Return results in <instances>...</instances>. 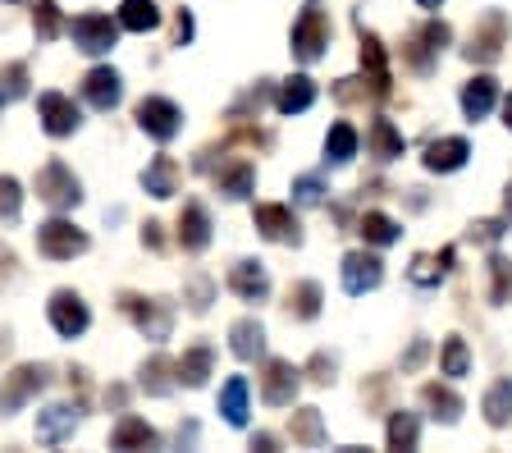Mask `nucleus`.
Instances as JSON below:
<instances>
[{
	"mask_svg": "<svg viewBox=\"0 0 512 453\" xmlns=\"http://www.w3.org/2000/svg\"><path fill=\"white\" fill-rule=\"evenodd\" d=\"M119 307L128 312V321L138 325V335L151 344H165L174 330V307L165 298H142V293H119Z\"/></svg>",
	"mask_w": 512,
	"mask_h": 453,
	"instance_id": "f257e3e1",
	"label": "nucleus"
},
{
	"mask_svg": "<svg viewBox=\"0 0 512 453\" xmlns=\"http://www.w3.org/2000/svg\"><path fill=\"white\" fill-rule=\"evenodd\" d=\"M330 14L325 10H302L298 23H293V37H288V51H293V60H302V65H316V60H325V51H330Z\"/></svg>",
	"mask_w": 512,
	"mask_h": 453,
	"instance_id": "f03ea898",
	"label": "nucleus"
},
{
	"mask_svg": "<svg viewBox=\"0 0 512 453\" xmlns=\"http://www.w3.org/2000/svg\"><path fill=\"white\" fill-rule=\"evenodd\" d=\"M37 197H42L51 211H74L83 202V184L74 179V170L64 161H46L37 170Z\"/></svg>",
	"mask_w": 512,
	"mask_h": 453,
	"instance_id": "7ed1b4c3",
	"label": "nucleus"
},
{
	"mask_svg": "<svg viewBox=\"0 0 512 453\" xmlns=\"http://www.w3.org/2000/svg\"><path fill=\"white\" fill-rule=\"evenodd\" d=\"M453 42V28H448L444 19H430V23H421L412 37L403 42V55H407V65L416 69V74H430L435 69V60L444 55V46Z\"/></svg>",
	"mask_w": 512,
	"mask_h": 453,
	"instance_id": "20e7f679",
	"label": "nucleus"
},
{
	"mask_svg": "<svg viewBox=\"0 0 512 453\" xmlns=\"http://www.w3.org/2000/svg\"><path fill=\"white\" fill-rule=\"evenodd\" d=\"M37 252H42L46 261H74V257H83L87 252V234L74 225V220L55 216V220H46V225L37 229Z\"/></svg>",
	"mask_w": 512,
	"mask_h": 453,
	"instance_id": "39448f33",
	"label": "nucleus"
},
{
	"mask_svg": "<svg viewBox=\"0 0 512 453\" xmlns=\"http://www.w3.org/2000/svg\"><path fill=\"white\" fill-rule=\"evenodd\" d=\"M503 42H508V14L490 10L476 28H471V42L462 46V55H467L471 65H494L503 55Z\"/></svg>",
	"mask_w": 512,
	"mask_h": 453,
	"instance_id": "423d86ee",
	"label": "nucleus"
},
{
	"mask_svg": "<svg viewBox=\"0 0 512 453\" xmlns=\"http://www.w3.org/2000/svg\"><path fill=\"white\" fill-rule=\"evenodd\" d=\"M133 115H138V129L156 142H174L183 133V110L170 97H142Z\"/></svg>",
	"mask_w": 512,
	"mask_h": 453,
	"instance_id": "0eeeda50",
	"label": "nucleus"
},
{
	"mask_svg": "<svg viewBox=\"0 0 512 453\" xmlns=\"http://www.w3.org/2000/svg\"><path fill=\"white\" fill-rule=\"evenodd\" d=\"M69 37H74V46L83 55H106L119 42V19H110V14H78L69 23Z\"/></svg>",
	"mask_w": 512,
	"mask_h": 453,
	"instance_id": "6e6552de",
	"label": "nucleus"
},
{
	"mask_svg": "<svg viewBox=\"0 0 512 453\" xmlns=\"http://www.w3.org/2000/svg\"><path fill=\"white\" fill-rule=\"evenodd\" d=\"M256 220V234L270 238V243H284V248H298L302 243V225L293 216V206H279V202H261L252 211Z\"/></svg>",
	"mask_w": 512,
	"mask_h": 453,
	"instance_id": "1a4fd4ad",
	"label": "nucleus"
},
{
	"mask_svg": "<svg viewBox=\"0 0 512 453\" xmlns=\"http://www.w3.org/2000/svg\"><path fill=\"white\" fill-rule=\"evenodd\" d=\"M298 385H302V371L293 362H284V357H270L261 367V403H270V408H288L298 399Z\"/></svg>",
	"mask_w": 512,
	"mask_h": 453,
	"instance_id": "9d476101",
	"label": "nucleus"
},
{
	"mask_svg": "<svg viewBox=\"0 0 512 453\" xmlns=\"http://www.w3.org/2000/svg\"><path fill=\"white\" fill-rule=\"evenodd\" d=\"M46 312H51V325L60 339H78V335H87V325H92V312H87V302L78 298L74 289H55Z\"/></svg>",
	"mask_w": 512,
	"mask_h": 453,
	"instance_id": "9b49d317",
	"label": "nucleus"
},
{
	"mask_svg": "<svg viewBox=\"0 0 512 453\" xmlns=\"http://www.w3.org/2000/svg\"><path fill=\"white\" fill-rule=\"evenodd\" d=\"M46 389V367H37V362H23V367L10 371V380H5V389H0V412H19L28 399H37Z\"/></svg>",
	"mask_w": 512,
	"mask_h": 453,
	"instance_id": "f8f14e48",
	"label": "nucleus"
},
{
	"mask_svg": "<svg viewBox=\"0 0 512 453\" xmlns=\"http://www.w3.org/2000/svg\"><path fill=\"white\" fill-rule=\"evenodd\" d=\"M37 115H42V129L51 133V138H69V133H78V124H83L74 97H64V92H42V97H37Z\"/></svg>",
	"mask_w": 512,
	"mask_h": 453,
	"instance_id": "ddd939ff",
	"label": "nucleus"
},
{
	"mask_svg": "<svg viewBox=\"0 0 512 453\" xmlns=\"http://www.w3.org/2000/svg\"><path fill=\"white\" fill-rule=\"evenodd\" d=\"M380 284H384V261L375 252H348L343 257V289L352 298H362V293L380 289Z\"/></svg>",
	"mask_w": 512,
	"mask_h": 453,
	"instance_id": "4468645a",
	"label": "nucleus"
},
{
	"mask_svg": "<svg viewBox=\"0 0 512 453\" xmlns=\"http://www.w3.org/2000/svg\"><path fill=\"white\" fill-rule=\"evenodd\" d=\"M357 33H362V74L375 83V92H380V97H389V92H394V78H389V55H384L380 37L366 33L362 14H357Z\"/></svg>",
	"mask_w": 512,
	"mask_h": 453,
	"instance_id": "2eb2a0df",
	"label": "nucleus"
},
{
	"mask_svg": "<svg viewBox=\"0 0 512 453\" xmlns=\"http://www.w3.org/2000/svg\"><path fill=\"white\" fill-rule=\"evenodd\" d=\"M179 248L192 252V257L211 248V216H206L202 202H183V211H179Z\"/></svg>",
	"mask_w": 512,
	"mask_h": 453,
	"instance_id": "dca6fc26",
	"label": "nucleus"
},
{
	"mask_svg": "<svg viewBox=\"0 0 512 453\" xmlns=\"http://www.w3.org/2000/svg\"><path fill=\"white\" fill-rule=\"evenodd\" d=\"M453 257H458V248H444V252H416L412 266H407V280H412L416 289H439V284H444V275L453 270Z\"/></svg>",
	"mask_w": 512,
	"mask_h": 453,
	"instance_id": "f3484780",
	"label": "nucleus"
},
{
	"mask_svg": "<svg viewBox=\"0 0 512 453\" xmlns=\"http://www.w3.org/2000/svg\"><path fill=\"white\" fill-rule=\"evenodd\" d=\"M83 97H87V106L92 110H115L119 97H124V78H119L110 65L92 69V74L83 78Z\"/></svg>",
	"mask_w": 512,
	"mask_h": 453,
	"instance_id": "a211bd4d",
	"label": "nucleus"
},
{
	"mask_svg": "<svg viewBox=\"0 0 512 453\" xmlns=\"http://www.w3.org/2000/svg\"><path fill=\"white\" fill-rule=\"evenodd\" d=\"M229 289L238 293L243 302H266L270 298V275L261 261H234V270H229Z\"/></svg>",
	"mask_w": 512,
	"mask_h": 453,
	"instance_id": "6ab92c4d",
	"label": "nucleus"
},
{
	"mask_svg": "<svg viewBox=\"0 0 512 453\" xmlns=\"http://www.w3.org/2000/svg\"><path fill=\"white\" fill-rule=\"evenodd\" d=\"M74 431H78V408H64V403H55V408L37 412V444H46V449L64 444Z\"/></svg>",
	"mask_w": 512,
	"mask_h": 453,
	"instance_id": "aec40b11",
	"label": "nucleus"
},
{
	"mask_svg": "<svg viewBox=\"0 0 512 453\" xmlns=\"http://www.w3.org/2000/svg\"><path fill=\"white\" fill-rule=\"evenodd\" d=\"M229 348H234L238 362H256V357L266 353V325L256 321V316L234 321V325H229Z\"/></svg>",
	"mask_w": 512,
	"mask_h": 453,
	"instance_id": "412c9836",
	"label": "nucleus"
},
{
	"mask_svg": "<svg viewBox=\"0 0 512 453\" xmlns=\"http://www.w3.org/2000/svg\"><path fill=\"white\" fill-rule=\"evenodd\" d=\"M316 106V83L307 74H293L275 87V110L279 115H302V110Z\"/></svg>",
	"mask_w": 512,
	"mask_h": 453,
	"instance_id": "4be33fe9",
	"label": "nucleus"
},
{
	"mask_svg": "<svg viewBox=\"0 0 512 453\" xmlns=\"http://www.w3.org/2000/svg\"><path fill=\"white\" fill-rule=\"evenodd\" d=\"M467 156H471L467 138H439V142H430L426 147V170L430 174H453V170L467 165Z\"/></svg>",
	"mask_w": 512,
	"mask_h": 453,
	"instance_id": "5701e85b",
	"label": "nucleus"
},
{
	"mask_svg": "<svg viewBox=\"0 0 512 453\" xmlns=\"http://www.w3.org/2000/svg\"><path fill=\"white\" fill-rule=\"evenodd\" d=\"M494 101H499V83H494L490 74H476L467 87H462V115H467L471 124L490 115Z\"/></svg>",
	"mask_w": 512,
	"mask_h": 453,
	"instance_id": "b1692460",
	"label": "nucleus"
},
{
	"mask_svg": "<svg viewBox=\"0 0 512 453\" xmlns=\"http://www.w3.org/2000/svg\"><path fill=\"white\" fill-rule=\"evenodd\" d=\"M211 367H215V353H211V348H206V344H192L188 353L174 362V376H179V385L202 389L206 376H211Z\"/></svg>",
	"mask_w": 512,
	"mask_h": 453,
	"instance_id": "393cba45",
	"label": "nucleus"
},
{
	"mask_svg": "<svg viewBox=\"0 0 512 453\" xmlns=\"http://www.w3.org/2000/svg\"><path fill=\"white\" fill-rule=\"evenodd\" d=\"M215 188H220L229 202H247L256 188V165L252 161H234V165H224L220 174H215Z\"/></svg>",
	"mask_w": 512,
	"mask_h": 453,
	"instance_id": "a878e982",
	"label": "nucleus"
},
{
	"mask_svg": "<svg viewBox=\"0 0 512 453\" xmlns=\"http://www.w3.org/2000/svg\"><path fill=\"white\" fill-rule=\"evenodd\" d=\"M151 444H160L156 426H147L142 417H119V426L110 431V449H151Z\"/></svg>",
	"mask_w": 512,
	"mask_h": 453,
	"instance_id": "bb28decb",
	"label": "nucleus"
},
{
	"mask_svg": "<svg viewBox=\"0 0 512 453\" xmlns=\"http://www.w3.org/2000/svg\"><path fill=\"white\" fill-rule=\"evenodd\" d=\"M174 362L165 353H156V357H147V362H142V371H138V385L147 389L151 399H165V394H170L174 389Z\"/></svg>",
	"mask_w": 512,
	"mask_h": 453,
	"instance_id": "cd10ccee",
	"label": "nucleus"
},
{
	"mask_svg": "<svg viewBox=\"0 0 512 453\" xmlns=\"http://www.w3.org/2000/svg\"><path fill=\"white\" fill-rule=\"evenodd\" d=\"M421 403L430 408V417L444 421V426H453V421L462 417V399L453 394L448 385H439V380H430V385H421Z\"/></svg>",
	"mask_w": 512,
	"mask_h": 453,
	"instance_id": "c85d7f7f",
	"label": "nucleus"
},
{
	"mask_svg": "<svg viewBox=\"0 0 512 453\" xmlns=\"http://www.w3.org/2000/svg\"><path fill=\"white\" fill-rule=\"evenodd\" d=\"M142 188H147L151 197H174L179 193V165H174V156H156V161L142 170Z\"/></svg>",
	"mask_w": 512,
	"mask_h": 453,
	"instance_id": "c756f323",
	"label": "nucleus"
},
{
	"mask_svg": "<svg viewBox=\"0 0 512 453\" xmlns=\"http://www.w3.org/2000/svg\"><path fill=\"white\" fill-rule=\"evenodd\" d=\"M288 435H293V444H302V449H320L325 444V421H320V408H298L293 417H288Z\"/></svg>",
	"mask_w": 512,
	"mask_h": 453,
	"instance_id": "7c9ffc66",
	"label": "nucleus"
},
{
	"mask_svg": "<svg viewBox=\"0 0 512 453\" xmlns=\"http://www.w3.org/2000/svg\"><path fill=\"white\" fill-rule=\"evenodd\" d=\"M403 151H407V138H403V133H398L389 119H371V156H375V161L389 165V161H398Z\"/></svg>",
	"mask_w": 512,
	"mask_h": 453,
	"instance_id": "2f4dec72",
	"label": "nucleus"
},
{
	"mask_svg": "<svg viewBox=\"0 0 512 453\" xmlns=\"http://www.w3.org/2000/svg\"><path fill=\"white\" fill-rule=\"evenodd\" d=\"M320 302H325V293H320L316 280H298L293 289H288V316H298V321H316L320 316Z\"/></svg>",
	"mask_w": 512,
	"mask_h": 453,
	"instance_id": "473e14b6",
	"label": "nucleus"
},
{
	"mask_svg": "<svg viewBox=\"0 0 512 453\" xmlns=\"http://www.w3.org/2000/svg\"><path fill=\"white\" fill-rule=\"evenodd\" d=\"M119 28L124 33H151V28H160L156 0H124L119 5Z\"/></svg>",
	"mask_w": 512,
	"mask_h": 453,
	"instance_id": "72a5a7b5",
	"label": "nucleus"
},
{
	"mask_svg": "<svg viewBox=\"0 0 512 453\" xmlns=\"http://www.w3.org/2000/svg\"><path fill=\"white\" fill-rule=\"evenodd\" d=\"M480 412H485V421H490L494 431H503L512 421V380H494L485 403H480Z\"/></svg>",
	"mask_w": 512,
	"mask_h": 453,
	"instance_id": "f704fd0d",
	"label": "nucleus"
},
{
	"mask_svg": "<svg viewBox=\"0 0 512 453\" xmlns=\"http://www.w3.org/2000/svg\"><path fill=\"white\" fill-rule=\"evenodd\" d=\"M220 412L229 426H247V380L243 376H229L220 389Z\"/></svg>",
	"mask_w": 512,
	"mask_h": 453,
	"instance_id": "c9c22d12",
	"label": "nucleus"
},
{
	"mask_svg": "<svg viewBox=\"0 0 512 453\" xmlns=\"http://www.w3.org/2000/svg\"><path fill=\"white\" fill-rule=\"evenodd\" d=\"M357 234H362L371 248H389V243H398V220H389L384 211H366V216L357 220Z\"/></svg>",
	"mask_w": 512,
	"mask_h": 453,
	"instance_id": "e433bc0d",
	"label": "nucleus"
},
{
	"mask_svg": "<svg viewBox=\"0 0 512 453\" xmlns=\"http://www.w3.org/2000/svg\"><path fill=\"white\" fill-rule=\"evenodd\" d=\"M357 129H352V124H334L330 133H325V161L330 165H348L352 156H357Z\"/></svg>",
	"mask_w": 512,
	"mask_h": 453,
	"instance_id": "4c0bfd02",
	"label": "nucleus"
},
{
	"mask_svg": "<svg viewBox=\"0 0 512 453\" xmlns=\"http://www.w3.org/2000/svg\"><path fill=\"white\" fill-rule=\"evenodd\" d=\"M439 371H444L448 380H462L471 371V353H467V339L448 335L444 339V353H439Z\"/></svg>",
	"mask_w": 512,
	"mask_h": 453,
	"instance_id": "58836bf2",
	"label": "nucleus"
},
{
	"mask_svg": "<svg viewBox=\"0 0 512 453\" xmlns=\"http://www.w3.org/2000/svg\"><path fill=\"white\" fill-rule=\"evenodd\" d=\"M32 28H37V42H55L64 33V14L55 0H37L32 5Z\"/></svg>",
	"mask_w": 512,
	"mask_h": 453,
	"instance_id": "ea45409f",
	"label": "nucleus"
},
{
	"mask_svg": "<svg viewBox=\"0 0 512 453\" xmlns=\"http://www.w3.org/2000/svg\"><path fill=\"white\" fill-rule=\"evenodd\" d=\"M384 440H389V449H416V440H421V421H416V412H394Z\"/></svg>",
	"mask_w": 512,
	"mask_h": 453,
	"instance_id": "a19ab883",
	"label": "nucleus"
},
{
	"mask_svg": "<svg viewBox=\"0 0 512 453\" xmlns=\"http://www.w3.org/2000/svg\"><path fill=\"white\" fill-rule=\"evenodd\" d=\"M512 298V261L503 252H490V302L503 307Z\"/></svg>",
	"mask_w": 512,
	"mask_h": 453,
	"instance_id": "79ce46f5",
	"label": "nucleus"
},
{
	"mask_svg": "<svg viewBox=\"0 0 512 453\" xmlns=\"http://www.w3.org/2000/svg\"><path fill=\"white\" fill-rule=\"evenodd\" d=\"M28 97V65L23 60H14V65L0 69V110L10 106V101Z\"/></svg>",
	"mask_w": 512,
	"mask_h": 453,
	"instance_id": "37998d69",
	"label": "nucleus"
},
{
	"mask_svg": "<svg viewBox=\"0 0 512 453\" xmlns=\"http://www.w3.org/2000/svg\"><path fill=\"white\" fill-rule=\"evenodd\" d=\"M334 101H343V106H357V101H384V97L375 92L371 78L357 74V78H339V83H334Z\"/></svg>",
	"mask_w": 512,
	"mask_h": 453,
	"instance_id": "c03bdc74",
	"label": "nucleus"
},
{
	"mask_svg": "<svg viewBox=\"0 0 512 453\" xmlns=\"http://www.w3.org/2000/svg\"><path fill=\"white\" fill-rule=\"evenodd\" d=\"M183 302H188V312L202 316L206 307L215 302V280H211V275H188V289H183Z\"/></svg>",
	"mask_w": 512,
	"mask_h": 453,
	"instance_id": "a18cd8bd",
	"label": "nucleus"
},
{
	"mask_svg": "<svg viewBox=\"0 0 512 453\" xmlns=\"http://www.w3.org/2000/svg\"><path fill=\"white\" fill-rule=\"evenodd\" d=\"M19 211H23V188H19V179H10V174H0V220H19Z\"/></svg>",
	"mask_w": 512,
	"mask_h": 453,
	"instance_id": "49530a36",
	"label": "nucleus"
},
{
	"mask_svg": "<svg viewBox=\"0 0 512 453\" xmlns=\"http://www.w3.org/2000/svg\"><path fill=\"white\" fill-rule=\"evenodd\" d=\"M266 97H270V83H256V87H247L243 97H238V106L229 110V119H252V115H261V106H266Z\"/></svg>",
	"mask_w": 512,
	"mask_h": 453,
	"instance_id": "de8ad7c7",
	"label": "nucleus"
},
{
	"mask_svg": "<svg viewBox=\"0 0 512 453\" xmlns=\"http://www.w3.org/2000/svg\"><path fill=\"white\" fill-rule=\"evenodd\" d=\"M293 202L325 206V184H320V174H298V179H293Z\"/></svg>",
	"mask_w": 512,
	"mask_h": 453,
	"instance_id": "09e8293b",
	"label": "nucleus"
},
{
	"mask_svg": "<svg viewBox=\"0 0 512 453\" xmlns=\"http://www.w3.org/2000/svg\"><path fill=\"white\" fill-rule=\"evenodd\" d=\"M334 371H339V362H334L330 353H316L307 362V380H311V385H334Z\"/></svg>",
	"mask_w": 512,
	"mask_h": 453,
	"instance_id": "8fccbe9b",
	"label": "nucleus"
},
{
	"mask_svg": "<svg viewBox=\"0 0 512 453\" xmlns=\"http://www.w3.org/2000/svg\"><path fill=\"white\" fill-rule=\"evenodd\" d=\"M508 220H512V216H499V220H476V225H471V238H476V243H499V238L508 234Z\"/></svg>",
	"mask_w": 512,
	"mask_h": 453,
	"instance_id": "3c124183",
	"label": "nucleus"
},
{
	"mask_svg": "<svg viewBox=\"0 0 512 453\" xmlns=\"http://www.w3.org/2000/svg\"><path fill=\"white\" fill-rule=\"evenodd\" d=\"M426 357H430V339H426V335H416V339H412V348L403 353V371H416L421 362H426Z\"/></svg>",
	"mask_w": 512,
	"mask_h": 453,
	"instance_id": "603ef678",
	"label": "nucleus"
},
{
	"mask_svg": "<svg viewBox=\"0 0 512 453\" xmlns=\"http://www.w3.org/2000/svg\"><path fill=\"white\" fill-rule=\"evenodd\" d=\"M174 42H179V46L192 42V14H188V10L174 14Z\"/></svg>",
	"mask_w": 512,
	"mask_h": 453,
	"instance_id": "864d4df0",
	"label": "nucleus"
},
{
	"mask_svg": "<svg viewBox=\"0 0 512 453\" xmlns=\"http://www.w3.org/2000/svg\"><path fill=\"white\" fill-rule=\"evenodd\" d=\"M142 243H147L151 252H160V248H165V234H160V225H156V220H147V225H142Z\"/></svg>",
	"mask_w": 512,
	"mask_h": 453,
	"instance_id": "5fc2aeb1",
	"label": "nucleus"
},
{
	"mask_svg": "<svg viewBox=\"0 0 512 453\" xmlns=\"http://www.w3.org/2000/svg\"><path fill=\"white\" fill-rule=\"evenodd\" d=\"M124 403H128V389H124V385H110V389H106V408H119V412H124Z\"/></svg>",
	"mask_w": 512,
	"mask_h": 453,
	"instance_id": "6e6d98bb",
	"label": "nucleus"
},
{
	"mask_svg": "<svg viewBox=\"0 0 512 453\" xmlns=\"http://www.w3.org/2000/svg\"><path fill=\"white\" fill-rule=\"evenodd\" d=\"M275 444H279V440H275L270 431H256V435H252V449H261V453H275Z\"/></svg>",
	"mask_w": 512,
	"mask_h": 453,
	"instance_id": "4d7b16f0",
	"label": "nucleus"
},
{
	"mask_svg": "<svg viewBox=\"0 0 512 453\" xmlns=\"http://www.w3.org/2000/svg\"><path fill=\"white\" fill-rule=\"evenodd\" d=\"M503 124H508V133H512V97L503 101Z\"/></svg>",
	"mask_w": 512,
	"mask_h": 453,
	"instance_id": "13d9d810",
	"label": "nucleus"
},
{
	"mask_svg": "<svg viewBox=\"0 0 512 453\" xmlns=\"http://www.w3.org/2000/svg\"><path fill=\"white\" fill-rule=\"evenodd\" d=\"M503 216H512V184H508V193H503Z\"/></svg>",
	"mask_w": 512,
	"mask_h": 453,
	"instance_id": "bf43d9fd",
	"label": "nucleus"
},
{
	"mask_svg": "<svg viewBox=\"0 0 512 453\" xmlns=\"http://www.w3.org/2000/svg\"><path fill=\"white\" fill-rule=\"evenodd\" d=\"M416 5H421V10H439V5H444V0H416Z\"/></svg>",
	"mask_w": 512,
	"mask_h": 453,
	"instance_id": "052dcab7",
	"label": "nucleus"
}]
</instances>
